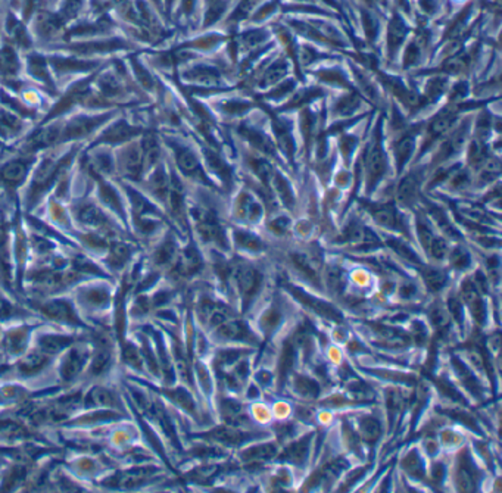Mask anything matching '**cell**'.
Wrapping results in <instances>:
<instances>
[{"label":"cell","instance_id":"f1b7e54d","mask_svg":"<svg viewBox=\"0 0 502 493\" xmlns=\"http://www.w3.org/2000/svg\"><path fill=\"white\" fill-rule=\"evenodd\" d=\"M277 449L273 444H267V445H258L253 446L245 452H241V460L246 463H264V461H270L275 456Z\"/></svg>","mask_w":502,"mask_h":493},{"label":"cell","instance_id":"6125c7cd","mask_svg":"<svg viewBox=\"0 0 502 493\" xmlns=\"http://www.w3.org/2000/svg\"><path fill=\"white\" fill-rule=\"evenodd\" d=\"M415 292H417V288H415V286L411 284V283L404 284V286L401 287V291H400L401 296H404V298H411V296L415 295Z\"/></svg>","mask_w":502,"mask_h":493},{"label":"cell","instance_id":"4dcf8cb0","mask_svg":"<svg viewBox=\"0 0 502 493\" xmlns=\"http://www.w3.org/2000/svg\"><path fill=\"white\" fill-rule=\"evenodd\" d=\"M414 145H415V139L414 134L407 133L404 138L400 139V142L396 143L395 146V159L398 164V168L402 169L404 165L407 164V161L410 159L412 150H414Z\"/></svg>","mask_w":502,"mask_h":493},{"label":"cell","instance_id":"603a6c76","mask_svg":"<svg viewBox=\"0 0 502 493\" xmlns=\"http://www.w3.org/2000/svg\"><path fill=\"white\" fill-rule=\"evenodd\" d=\"M311 437L313 434H308L304 439H299L297 442H293V444L285 449L283 455L280 456L283 461L292 463V464H304L308 458L309 454V444H311Z\"/></svg>","mask_w":502,"mask_h":493},{"label":"cell","instance_id":"e575fe53","mask_svg":"<svg viewBox=\"0 0 502 493\" xmlns=\"http://www.w3.org/2000/svg\"><path fill=\"white\" fill-rule=\"evenodd\" d=\"M293 358H295V345L292 342H286L282 349V355L279 360V380L283 384L289 376V372L293 365Z\"/></svg>","mask_w":502,"mask_h":493},{"label":"cell","instance_id":"2e32d148","mask_svg":"<svg viewBox=\"0 0 502 493\" xmlns=\"http://www.w3.org/2000/svg\"><path fill=\"white\" fill-rule=\"evenodd\" d=\"M369 212L377 224L390 230H404L401 217L390 203H373L369 205Z\"/></svg>","mask_w":502,"mask_h":493},{"label":"cell","instance_id":"60d3db41","mask_svg":"<svg viewBox=\"0 0 502 493\" xmlns=\"http://www.w3.org/2000/svg\"><path fill=\"white\" fill-rule=\"evenodd\" d=\"M167 396L172 401V402H176L177 405H180L183 410H186L187 413L190 414H195L196 410H195V402H193V398L190 396L189 392H186V390L183 389H176V390H167Z\"/></svg>","mask_w":502,"mask_h":493},{"label":"cell","instance_id":"f546056e","mask_svg":"<svg viewBox=\"0 0 502 493\" xmlns=\"http://www.w3.org/2000/svg\"><path fill=\"white\" fill-rule=\"evenodd\" d=\"M382 434V426L377 418L374 417H362L359 420V439L367 442V444H374V442Z\"/></svg>","mask_w":502,"mask_h":493},{"label":"cell","instance_id":"7a4b0ae2","mask_svg":"<svg viewBox=\"0 0 502 493\" xmlns=\"http://www.w3.org/2000/svg\"><path fill=\"white\" fill-rule=\"evenodd\" d=\"M92 349L89 343L78 340L61 353L59 364L56 367L58 379L62 384H71L81 374H84L85 367L89 364Z\"/></svg>","mask_w":502,"mask_h":493},{"label":"cell","instance_id":"5b68a950","mask_svg":"<svg viewBox=\"0 0 502 493\" xmlns=\"http://www.w3.org/2000/svg\"><path fill=\"white\" fill-rule=\"evenodd\" d=\"M386 173V155L380 142V133H376V138L370 145L366 154V174H367V190L373 192L377 183L383 178Z\"/></svg>","mask_w":502,"mask_h":493},{"label":"cell","instance_id":"5bb4252c","mask_svg":"<svg viewBox=\"0 0 502 493\" xmlns=\"http://www.w3.org/2000/svg\"><path fill=\"white\" fill-rule=\"evenodd\" d=\"M74 215L80 224L85 227H92L97 230H108V218L103 215V212L93 205V203L84 202L76 208Z\"/></svg>","mask_w":502,"mask_h":493},{"label":"cell","instance_id":"f6af8a7d","mask_svg":"<svg viewBox=\"0 0 502 493\" xmlns=\"http://www.w3.org/2000/svg\"><path fill=\"white\" fill-rule=\"evenodd\" d=\"M283 315H282V311L280 308H277V307H271L268 308L263 318H261V327L265 333H271L277 329V326L280 324V321H282Z\"/></svg>","mask_w":502,"mask_h":493},{"label":"cell","instance_id":"7dc6e473","mask_svg":"<svg viewBox=\"0 0 502 493\" xmlns=\"http://www.w3.org/2000/svg\"><path fill=\"white\" fill-rule=\"evenodd\" d=\"M0 65L5 71H15L16 66H18V61H16L15 52L11 47H4L2 54H0Z\"/></svg>","mask_w":502,"mask_h":493},{"label":"cell","instance_id":"816d5d0a","mask_svg":"<svg viewBox=\"0 0 502 493\" xmlns=\"http://www.w3.org/2000/svg\"><path fill=\"white\" fill-rule=\"evenodd\" d=\"M351 394L357 401H361V402H366V401H370L374 398V394L371 392V389L362 383H355L354 386H351Z\"/></svg>","mask_w":502,"mask_h":493},{"label":"cell","instance_id":"6f0895ef","mask_svg":"<svg viewBox=\"0 0 502 493\" xmlns=\"http://www.w3.org/2000/svg\"><path fill=\"white\" fill-rule=\"evenodd\" d=\"M81 8V0H65L64 8H62V15L69 18L77 13V11Z\"/></svg>","mask_w":502,"mask_h":493},{"label":"cell","instance_id":"7c38bea8","mask_svg":"<svg viewBox=\"0 0 502 493\" xmlns=\"http://www.w3.org/2000/svg\"><path fill=\"white\" fill-rule=\"evenodd\" d=\"M31 330L32 327L18 326L6 330L5 333H0V346H2V352L8 356H15V358H18V356L25 353Z\"/></svg>","mask_w":502,"mask_h":493},{"label":"cell","instance_id":"ba28073f","mask_svg":"<svg viewBox=\"0 0 502 493\" xmlns=\"http://www.w3.org/2000/svg\"><path fill=\"white\" fill-rule=\"evenodd\" d=\"M112 295L107 286H88L77 292L78 305L89 314L103 312L109 310Z\"/></svg>","mask_w":502,"mask_h":493},{"label":"cell","instance_id":"277c9868","mask_svg":"<svg viewBox=\"0 0 502 493\" xmlns=\"http://www.w3.org/2000/svg\"><path fill=\"white\" fill-rule=\"evenodd\" d=\"M158 468L155 467H133L126 471H118L109 475L103 482V486L109 489H136L143 486L153 474H157Z\"/></svg>","mask_w":502,"mask_h":493},{"label":"cell","instance_id":"52a82bcc","mask_svg":"<svg viewBox=\"0 0 502 493\" xmlns=\"http://www.w3.org/2000/svg\"><path fill=\"white\" fill-rule=\"evenodd\" d=\"M193 217L196 219L198 231L203 241L215 243L222 249H227L226 234H224L220 223L211 211H208L205 208H196L193 211Z\"/></svg>","mask_w":502,"mask_h":493},{"label":"cell","instance_id":"db71d44e","mask_svg":"<svg viewBox=\"0 0 502 493\" xmlns=\"http://www.w3.org/2000/svg\"><path fill=\"white\" fill-rule=\"evenodd\" d=\"M429 317H430V321L434 322V324H435L436 327H439V329L446 327V326H448V322H449V319H448V314L443 311V308H439V307L431 308V311H430Z\"/></svg>","mask_w":502,"mask_h":493},{"label":"cell","instance_id":"8992f818","mask_svg":"<svg viewBox=\"0 0 502 493\" xmlns=\"http://www.w3.org/2000/svg\"><path fill=\"white\" fill-rule=\"evenodd\" d=\"M78 340L80 337L71 333H59L55 330L39 331L36 334V343H34V348L55 358V356L61 355L65 349L78 342Z\"/></svg>","mask_w":502,"mask_h":493},{"label":"cell","instance_id":"cb8c5ba5","mask_svg":"<svg viewBox=\"0 0 502 493\" xmlns=\"http://www.w3.org/2000/svg\"><path fill=\"white\" fill-rule=\"evenodd\" d=\"M455 116H457L455 111L449 109V108L441 111V112L434 118V120H431V123H430V127H429V130H427V135H429L427 143H429L430 140L438 139L439 135H442L449 127H451L453 123H454V120H455Z\"/></svg>","mask_w":502,"mask_h":493},{"label":"cell","instance_id":"94428289","mask_svg":"<svg viewBox=\"0 0 502 493\" xmlns=\"http://www.w3.org/2000/svg\"><path fill=\"white\" fill-rule=\"evenodd\" d=\"M290 223H289V219L287 218H277L275 221H273L271 223V229L275 231V233H285L287 231Z\"/></svg>","mask_w":502,"mask_h":493},{"label":"cell","instance_id":"d4e9b609","mask_svg":"<svg viewBox=\"0 0 502 493\" xmlns=\"http://www.w3.org/2000/svg\"><path fill=\"white\" fill-rule=\"evenodd\" d=\"M236 212L241 219L258 221L263 214V208L249 193H241L237 199Z\"/></svg>","mask_w":502,"mask_h":493},{"label":"cell","instance_id":"9f6ffc18","mask_svg":"<svg viewBox=\"0 0 502 493\" xmlns=\"http://www.w3.org/2000/svg\"><path fill=\"white\" fill-rule=\"evenodd\" d=\"M357 105H358V99H357L355 96H351V97L348 96V97L342 99V100L339 102V104L336 105V108H337V111H339L340 114L346 115V114H349L352 109H355Z\"/></svg>","mask_w":502,"mask_h":493},{"label":"cell","instance_id":"d590c367","mask_svg":"<svg viewBox=\"0 0 502 493\" xmlns=\"http://www.w3.org/2000/svg\"><path fill=\"white\" fill-rule=\"evenodd\" d=\"M176 258V245L172 239H165L153 253V262L158 267H167Z\"/></svg>","mask_w":502,"mask_h":493},{"label":"cell","instance_id":"f907efd6","mask_svg":"<svg viewBox=\"0 0 502 493\" xmlns=\"http://www.w3.org/2000/svg\"><path fill=\"white\" fill-rule=\"evenodd\" d=\"M389 245H390L398 253H400L401 257H404L405 260H408V261H411V262H420L417 255H415L414 250H412L410 246H407L405 243H402V242H400V241H390Z\"/></svg>","mask_w":502,"mask_h":493},{"label":"cell","instance_id":"74e56055","mask_svg":"<svg viewBox=\"0 0 502 493\" xmlns=\"http://www.w3.org/2000/svg\"><path fill=\"white\" fill-rule=\"evenodd\" d=\"M402 468L415 479H422L423 477L424 468H423L422 458H420L417 451L412 449L411 452H408V455L404 458V461H402Z\"/></svg>","mask_w":502,"mask_h":493},{"label":"cell","instance_id":"44dd1931","mask_svg":"<svg viewBox=\"0 0 502 493\" xmlns=\"http://www.w3.org/2000/svg\"><path fill=\"white\" fill-rule=\"evenodd\" d=\"M217 334L226 340H253V336L245 322L232 318L217 327Z\"/></svg>","mask_w":502,"mask_h":493},{"label":"cell","instance_id":"836d02e7","mask_svg":"<svg viewBox=\"0 0 502 493\" xmlns=\"http://www.w3.org/2000/svg\"><path fill=\"white\" fill-rule=\"evenodd\" d=\"M273 120H274V130H275L277 140H279L282 150L287 157H292L295 146H293V140H292V135H290L287 124H285L283 121H280L279 118H275V116H273Z\"/></svg>","mask_w":502,"mask_h":493},{"label":"cell","instance_id":"9c48e42d","mask_svg":"<svg viewBox=\"0 0 502 493\" xmlns=\"http://www.w3.org/2000/svg\"><path fill=\"white\" fill-rule=\"evenodd\" d=\"M233 271L241 299H244V307L246 308L261 287L263 276L248 264H237Z\"/></svg>","mask_w":502,"mask_h":493},{"label":"cell","instance_id":"4fadbf2b","mask_svg":"<svg viewBox=\"0 0 502 493\" xmlns=\"http://www.w3.org/2000/svg\"><path fill=\"white\" fill-rule=\"evenodd\" d=\"M30 166L31 161L25 158L8 161L0 168V184L8 187V189H16L25 181Z\"/></svg>","mask_w":502,"mask_h":493},{"label":"cell","instance_id":"bcb514c9","mask_svg":"<svg viewBox=\"0 0 502 493\" xmlns=\"http://www.w3.org/2000/svg\"><path fill=\"white\" fill-rule=\"evenodd\" d=\"M402 402H404L402 396L398 394L396 390H389L388 396H386V406H388V411H389L390 418H393L398 413L401 411Z\"/></svg>","mask_w":502,"mask_h":493},{"label":"cell","instance_id":"d6a6232c","mask_svg":"<svg viewBox=\"0 0 502 493\" xmlns=\"http://www.w3.org/2000/svg\"><path fill=\"white\" fill-rule=\"evenodd\" d=\"M292 261L295 264V267L301 271V273L313 283H316L317 286H320V277H318V271L313 262V260L308 258L306 255L302 253H295L292 255Z\"/></svg>","mask_w":502,"mask_h":493},{"label":"cell","instance_id":"6da1fadb","mask_svg":"<svg viewBox=\"0 0 502 493\" xmlns=\"http://www.w3.org/2000/svg\"><path fill=\"white\" fill-rule=\"evenodd\" d=\"M27 305L36 311L40 317L50 319L58 324L69 326L74 329H88V324L78 315V310L76 308L74 300L69 298H39L34 300H27Z\"/></svg>","mask_w":502,"mask_h":493},{"label":"cell","instance_id":"b9f144b4","mask_svg":"<svg viewBox=\"0 0 502 493\" xmlns=\"http://www.w3.org/2000/svg\"><path fill=\"white\" fill-rule=\"evenodd\" d=\"M295 390L302 398H306V399H314L320 394L318 384L308 377H297L295 379Z\"/></svg>","mask_w":502,"mask_h":493},{"label":"cell","instance_id":"7bdbcfd3","mask_svg":"<svg viewBox=\"0 0 502 493\" xmlns=\"http://www.w3.org/2000/svg\"><path fill=\"white\" fill-rule=\"evenodd\" d=\"M270 184H273V185H274L275 192L279 193L280 199L286 203L287 207H292V205H293V197H292L290 187H289L287 181H286L282 176H279L277 173H273L271 180H270Z\"/></svg>","mask_w":502,"mask_h":493},{"label":"cell","instance_id":"f5cc1de1","mask_svg":"<svg viewBox=\"0 0 502 493\" xmlns=\"http://www.w3.org/2000/svg\"><path fill=\"white\" fill-rule=\"evenodd\" d=\"M419 236H420V241H422V245L424 246V249L427 250L431 241L435 239V236L434 233H431L429 224L426 223L424 219H419Z\"/></svg>","mask_w":502,"mask_h":493},{"label":"cell","instance_id":"30bf717a","mask_svg":"<svg viewBox=\"0 0 502 493\" xmlns=\"http://www.w3.org/2000/svg\"><path fill=\"white\" fill-rule=\"evenodd\" d=\"M83 405L97 410H123V403L112 387L95 384L88 392L83 394Z\"/></svg>","mask_w":502,"mask_h":493},{"label":"cell","instance_id":"d6986e66","mask_svg":"<svg viewBox=\"0 0 502 493\" xmlns=\"http://www.w3.org/2000/svg\"><path fill=\"white\" fill-rule=\"evenodd\" d=\"M461 295H462V299L465 300V303L470 307V311L474 315L476 321L482 324V322L484 321V314H486V311H484V305L482 302L477 286L470 280L464 281V284L461 287Z\"/></svg>","mask_w":502,"mask_h":493},{"label":"cell","instance_id":"484cf974","mask_svg":"<svg viewBox=\"0 0 502 493\" xmlns=\"http://www.w3.org/2000/svg\"><path fill=\"white\" fill-rule=\"evenodd\" d=\"M405 36H407V25L400 16L395 15L393 20L389 24V31H388V49L390 56H393L396 50L400 49Z\"/></svg>","mask_w":502,"mask_h":493},{"label":"cell","instance_id":"83f0119b","mask_svg":"<svg viewBox=\"0 0 502 493\" xmlns=\"http://www.w3.org/2000/svg\"><path fill=\"white\" fill-rule=\"evenodd\" d=\"M25 317H34V314L25 308L18 307L8 299V296L0 295V322H8L12 319H23Z\"/></svg>","mask_w":502,"mask_h":493},{"label":"cell","instance_id":"8d00e7d4","mask_svg":"<svg viewBox=\"0 0 502 493\" xmlns=\"http://www.w3.org/2000/svg\"><path fill=\"white\" fill-rule=\"evenodd\" d=\"M244 134H245V138H246L256 149L264 152V154H267V155H274V146H273V143L268 140L267 135H264L261 131H258V130H255V128L244 127Z\"/></svg>","mask_w":502,"mask_h":493},{"label":"cell","instance_id":"ac0fdd59","mask_svg":"<svg viewBox=\"0 0 502 493\" xmlns=\"http://www.w3.org/2000/svg\"><path fill=\"white\" fill-rule=\"evenodd\" d=\"M420 184H422V174L411 173L405 177L401 184L398 185L396 190V200L404 207H410L419 197L420 193Z\"/></svg>","mask_w":502,"mask_h":493},{"label":"cell","instance_id":"8fae6325","mask_svg":"<svg viewBox=\"0 0 502 493\" xmlns=\"http://www.w3.org/2000/svg\"><path fill=\"white\" fill-rule=\"evenodd\" d=\"M172 150H174V157H176V162H177V166L180 168V171L186 176V177H190V178H195V180H199L202 181L203 184H210V180L206 178L205 173H203V169L196 158V155L193 154L192 150H190L189 147L186 146H181V145H177L176 142H171L169 143Z\"/></svg>","mask_w":502,"mask_h":493},{"label":"cell","instance_id":"ab89813d","mask_svg":"<svg viewBox=\"0 0 502 493\" xmlns=\"http://www.w3.org/2000/svg\"><path fill=\"white\" fill-rule=\"evenodd\" d=\"M423 279H424V283L429 287V291H431V292L441 291V288L448 281V277H446V274L443 273V271L431 269V268H424L423 269Z\"/></svg>","mask_w":502,"mask_h":493},{"label":"cell","instance_id":"4316f807","mask_svg":"<svg viewBox=\"0 0 502 493\" xmlns=\"http://www.w3.org/2000/svg\"><path fill=\"white\" fill-rule=\"evenodd\" d=\"M221 414L224 420L236 427L241 426L244 422H248L244 408H241V405L237 403L236 401H230V399L221 401Z\"/></svg>","mask_w":502,"mask_h":493},{"label":"cell","instance_id":"681fc988","mask_svg":"<svg viewBox=\"0 0 502 493\" xmlns=\"http://www.w3.org/2000/svg\"><path fill=\"white\" fill-rule=\"evenodd\" d=\"M451 265L457 269H464L470 265V257L469 253H467L464 249L457 248L453 253H451Z\"/></svg>","mask_w":502,"mask_h":493},{"label":"cell","instance_id":"e0dca14e","mask_svg":"<svg viewBox=\"0 0 502 493\" xmlns=\"http://www.w3.org/2000/svg\"><path fill=\"white\" fill-rule=\"evenodd\" d=\"M455 483L458 490L461 492H473L476 489L477 470L465 452L460 455L457 474H455Z\"/></svg>","mask_w":502,"mask_h":493},{"label":"cell","instance_id":"c3c4849f","mask_svg":"<svg viewBox=\"0 0 502 493\" xmlns=\"http://www.w3.org/2000/svg\"><path fill=\"white\" fill-rule=\"evenodd\" d=\"M429 253L430 257H434L435 260H442L446 257L448 253V246L446 242L443 239H439V237H435L434 241H431L430 246H429Z\"/></svg>","mask_w":502,"mask_h":493},{"label":"cell","instance_id":"ee69618b","mask_svg":"<svg viewBox=\"0 0 502 493\" xmlns=\"http://www.w3.org/2000/svg\"><path fill=\"white\" fill-rule=\"evenodd\" d=\"M286 71H287V63L285 61L274 62L264 74L263 86H270V84H275L277 81H280L286 74Z\"/></svg>","mask_w":502,"mask_h":493},{"label":"cell","instance_id":"be15d7a7","mask_svg":"<svg viewBox=\"0 0 502 493\" xmlns=\"http://www.w3.org/2000/svg\"><path fill=\"white\" fill-rule=\"evenodd\" d=\"M2 356H4V352H2V346H0V360H2Z\"/></svg>","mask_w":502,"mask_h":493},{"label":"cell","instance_id":"1f68e13d","mask_svg":"<svg viewBox=\"0 0 502 493\" xmlns=\"http://www.w3.org/2000/svg\"><path fill=\"white\" fill-rule=\"evenodd\" d=\"M205 158H206V162H208V165H210V168L224 183H226V184L232 183V180H233L232 169L226 162L222 161V158H220L217 154H214V152H211V150H206Z\"/></svg>","mask_w":502,"mask_h":493},{"label":"cell","instance_id":"f35d334b","mask_svg":"<svg viewBox=\"0 0 502 493\" xmlns=\"http://www.w3.org/2000/svg\"><path fill=\"white\" fill-rule=\"evenodd\" d=\"M234 241H236L239 248H244V249L252 250V252L261 250L264 248L263 241L259 239L258 236H255L252 233H248V231H236L234 233Z\"/></svg>","mask_w":502,"mask_h":493},{"label":"cell","instance_id":"91938a15","mask_svg":"<svg viewBox=\"0 0 502 493\" xmlns=\"http://www.w3.org/2000/svg\"><path fill=\"white\" fill-rule=\"evenodd\" d=\"M431 482H435V483H441L442 479H443V475H445V467L441 464V463H436L434 467H431Z\"/></svg>","mask_w":502,"mask_h":493},{"label":"cell","instance_id":"9a60e30c","mask_svg":"<svg viewBox=\"0 0 502 493\" xmlns=\"http://www.w3.org/2000/svg\"><path fill=\"white\" fill-rule=\"evenodd\" d=\"M289 291H290L293 295H295V298H297L299 302H302L304 305H306L308 308H311L314 312H317L318 315H321L323 318L330 319V321H342L340 312H339L335 307H332L330 303H327V302H324V300H321V299H317V298H314V296H309V295H306L305 292H302V291H299V288H295V287H289Z\"/></svg>","mask_w":502,"mask_h":493},{"label":"cell","instance_id":"ffe728a7","mask_svg":"<svg viewBox=\"0 0 502 493\" xmlns=\"http://www.w3.org/2000/svg\"><path fill=\"white\" fill-rule=\"evenodd\" d=\"M208 439H213L220 442V444L229 445V446H236L240 445L241 442H245L251 437L249 433H244L236 429V426H221V427H215L214 430H211L210 433H206Z\"/></svg>","mask_w":502,"mask_h":493},{"label":"cell","instance_id":"11a10c76","mask_svg":"<svg viewBox=\"0 0 502 493\" xmlns=\"http://www.w3.org/2000/svg\"><path fill=\"white\" fill-rule=\"evenodd\" d=\"M327 283H328V287L332 288V291L337 292L342 288L343 286V277H342V273L337 269V268H330L328 269V273H327Z\"/></svg>","mask_w":502,"mask_h":493},{"label":"cell","instance_id":"7402d4cb","mask_svg":"<svg viewBox=\"0 0 502 493\" xmlns=\"http://www.w3.org/2000/svg\"><path fill=\"white\" fill-rule=\"evenodd\" d=\"M177 268L180 271V274L183 276H192L202 268V258L193 245L187 246L181 252L177 261Z\"/></svg>","mask_w":502,"mask_h":493},{"label":"cell","instance_id":"680465c9","mask_svg":"<svg viewBox=\"0 0 502 493\" xmlns=\"http://www.w3.org/2000/svg\"><path fill=\"white\" fill-rule=\"evenodd\" d=\"M448 308H449V312H451V315H453L458 322L462 321V308H461V303H460L458 299H455V298L449 299Z\"/></svg>","mask_w":502,"mask_h":493},{"label":"cell","instance_id":"3957f363","mask_svg":"<svg viewBox=\"0 0 502 493\" xmlns=\"http://www.w3.org/2000/svg\"><path fill=\"white\" fill-rule=\"evenodd\" d=\"M54 356H49L39 349L32 348L31 351L18 356V361L13 364L12 371H15V376L20 379H34L52 364Z\"/></svg>","mask_w":502,"mask_h":493}]
</instances>
